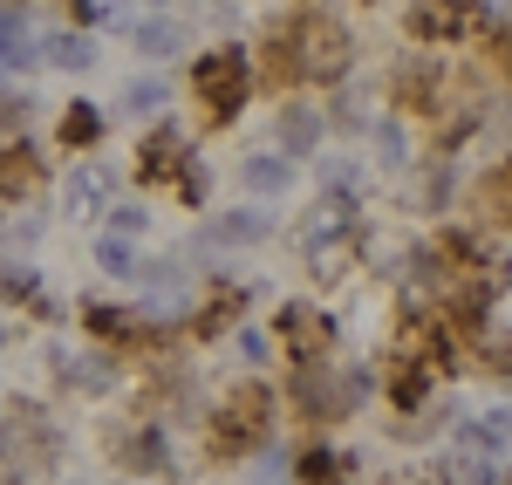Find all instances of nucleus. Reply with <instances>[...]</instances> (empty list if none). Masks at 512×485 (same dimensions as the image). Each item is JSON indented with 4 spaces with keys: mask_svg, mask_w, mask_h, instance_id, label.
Returning a JSON list of instances; mask_svg holds the SVG:
<instances>
[{
    "mask_svg": "<svg viewBox=\"0 0 512 485\" xmlns=\"http://www.w3.org/2000/svg\"><path fill=\"white\" fill-rule=\"evenodd\" d=\"M267 424H274V397H267V383H239L233 397L219 404L212 417V458H239V451H253L267 438Z\"/></svg>",
    "mask_w": 512,
    "mask_h": 485,
    "instance_id": "nucleus-1",
    "label": "nucleus"
},
{
    "mask_svg": "<svg viewBox=\"0 0 512 485\" xmlns=\"http://www.w3.org/2000/svg\"><path fill=\"white\" fill-rule=\"evenodd\" d=\"M287 28H294V48H301V76H342L349 69V28L335 14L301 7V14H287Z\"/></svg>",
    "mask_w": 512,
    "mask_h": 485,
    "instance_id": "nucleus-2",
    "label": "nucleus"
},
{
    "mask_svg": "<svg viewBox=\"0 0 512 485\" xmlns=\"http://www.w3.org/2000/svg\"><path fill=\"white\" fill-rule=\"evenodd\" d=\"M192 89H198V103H205L212 123H233L239 103H246V62L239 55H205L192 69Z\"/></svg>",
    "mask_w": 512,
    "mask_h": 485,
    "instance_id": "nucleus-3",
    "label": "nucleus"
},
{
    "mask_svg": "<svg viewBox=\"0 0 512 485\" xmlns=\"http://www.w3.org/2000/svg\"><path fill=\"white\" fill-rule=\"evenodd\" d=\"M274 335H280V349H287L294 363H321L335 328H328V315H321V308H287V315L274 322Z\"/></svg>",
    "mask_w": 512,
    "mask_h": 485,
    "instance_id": "nucleus-4",
    "label": "nucleus"
},
{
    "mask_svg": "<svg viewBox=\"0 0 512 485\" xmlns=\"http://www.w3.org/2000/svg\"><path fill=\"white\" fill-rule=\"evenodd\" d=\"M355 397H362V383H355V376H321V369H308V383H301V404H308V417H315V424L349 417Z\"/></svg>",
    "mask_w": 512,
    "mask_h": 485,
    "instance_id": "nucleus-5",
    "label": "nucleus"
},
{
    "mask_svg": "<svg viewBox=\"0 0 512 485\" xmlns=\"http://www.w3.org/2000/svg\"><path fill=\"white\" fill-rule=\"evenodd\" d=\"M260 82H267L274 96H287L294 82H308L301 76V48H294V28H287V21L267 28V41H260Z\"/></svg>",
    "mask_w": 512,
    "mask_h": 485,
    "instance_id": "nucleus-6",
    "label": "nucleus"
},
{
    "mask_svg": "<svg viewBox=\"0 0 512 485\" xmlns=\"http://www.w3.org/2000/svg\"><path fill=\"white\" fill-rule=\"evenodd\" d=\"M41 185V158L28 144H0V199H28Z\"/></svg>",
    "mask_w": 512,
    "mask_h": 485,
    "instance_id": "nucleus-7",
    "label": "nucleus"
},
{
    "mask_svg": "<svg viewBox=\"0 0 512 485\" xmlns=\"http://www.w3.org/2000/svg\"><path fill=\"white\" fill-rule=\"evenodd\" d=\"M444 89V76H437V62H410L403 76H396V96H403V110H424V117H437V96Z\"/></svg>",
    "mask_w": 512,
    "mask_h": 485,
    "instance_id": "nucleus-8",
    "label": "nucleus"
},
{
    "mask_svg": "<svg viewBox=\"0 0 512 485\" xmlns=\"http://www.w3.org/2000/svg\"><path fill=\"white\" fill-rule=\"evenodd\" d=\"M137 171H144V185H158V178H178V171H185V144H178L171 130L144 137V158H137Z\"/></svg>",
    "mask_w": 512,
    "mask_h": 485,
    "instance_id": "nucleus-9",
    "label": "nucleus"
},
{
    "mask_svg": "<svg viewBox=\"0 0 512 485\" xmlns=\"http://www.w3.org/2000/svg\"><path fill=\"white\" fill-rule=\"evenodd\" d=\"M472 14H458V7H417L410 14V35H458Z\"/></svg>",
    "mask_w": 512,
    "mask_h": 485,
    "instance_id": "nucleus-10",
    "label": "nucleus"
},
{
    "mask_svg": "<svg viewBox=\"0 0 512 485\" xmlns=\"http://www.w3.org/2000/svg\"><path fill=\"white\" fill-rule=\"evenodd\" d=\"M233 315H239V287H219V294L205 301V315H198V335H219Z\"/></svg>",
    "mask_w": 512,
    "mask_h": 485,
    "instance_id": "nucleus-11",
    "label": "nucleus"
},
{
    "mask_svg": "<svg viewBox=\"0 0 512 485\" xmlns=\"http://www.w3.org/2000/svg\"><path fill=\"white\" fill-rule=\"evenodd\" d=\"M62 144H96V110H69V117H62Z\"/></svg>",
    "mask_w": 512,
    "mask_h": 485,
    "instance_id": "nucleus-12",
    "label": "nucleus"
},
{
    "mask_svg": "<svg viewBox=\"0 0 512 485\" xmlns=\"http://www.w3.org/2000/svg\"><path fill=\"white\" fill-rule=\"evenodd\" d=\"M335 472H342V465H335L328 451H315V458H301V479H308V485H335Z\"/></svg>",
    "mask_w": 512,
    "mask_h": 485,
    "instance_id": "nucleus-13",
    "label": "nucleus"
},
{
    "mask_svg": "<svg viewBox=\"0 0 512 485\" xmlns=\"http://www.w3.org/2000/svg\"><path fill=\"white\" fill-rule=\"evenodd\" d=\"M499 69L512 76V35H499Z\"/></svg>",
    "mask_w": 512,
    "mask_h": 485,
    "instance_id": "nucleus-14",
    "label": "nucleus"
}]
</instances>
